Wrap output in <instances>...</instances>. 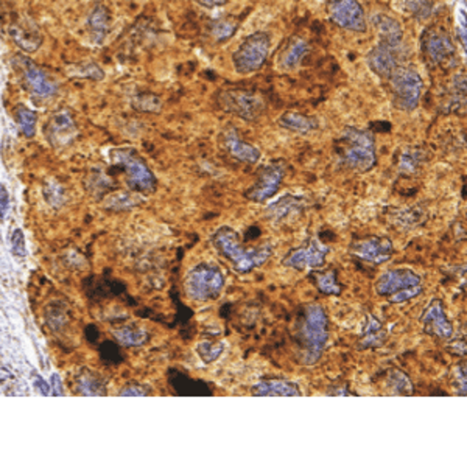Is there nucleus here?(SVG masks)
Returning a JSON list of instances; mask_svg holds the SVG:
<instances>
[{
    "mask_svg": "<svg viewBox=\"0 0 467 462\" xmlns=\"http://www.w3.org/2000/svg\"><path fill=\"white\" fill-rule=\"evenodd\" d=\"M225 350V343L220 341H201L197 345L198 357L204 361L206 364H212L220 358V355Z\"/></svg>",
    "mask_w": 467,
    "mask_h": 462,
    "instance_id": "nucleus-29",
    "label": "nucleus"
},
{
    "mask_svg": "<svg viewBox=\"0 0 467 462\" xmlns=\"http://www.w3.org/2000/svg\"><path fill=\"white\" fill-rule=\"evenodd\" d=\"M282 169L277 165H267L258 171L257 183L245 193V197L253 203H265L277 193L280 184H282Z\"/></svg>",
    "mask_w": 467,
    "mask_h": 462,
    "instance_id": "nucleus-15",
    "label": "nucleus"
},
{
    "mask_svg": "<svg viewBox=\"0 0 467 462\" xmlns=\"http://www.w3.org/2000/svg\"><path fill=\"white\" fill-rule=\"evenodd\" d=\"M372 24L379 33L380 42H388V44L393 46L402 44L404 33H402V28L396 19L386 16V14H377V16L372 18Z\"/></svg>",
    "mask_w": 467,
    "mask_h": 462,
    "instance_id": "nucleus-20",
    "label": "nucleus"
},
{
    "mask_svg": "<svg viewBox=\"0 0 467 462\" xmlns=\"http://www.w3.org/2000/svg\"><path fill=\"white\" fill-rule=\"evenodd\" d=\"M114 336H116L117 341H120L124 345H129V348H133V345H142L148 339L147 334L143 330L126 329V327L114 331Z\"/></svg>",
    "mask_w": 467,
    "mask_h": 462,
    "instance_id": "nucleus-33",
    "label": "nucleus"
},
{
    "mask_svg": "<svg viewBox=\"0 0 467 462\" xmlns=\"http://www.w3.org/2000/svg\"><path fill=\"white\" fill-rule=\"evenodd\" d=\"M450 352L458 353V355H466V341L464 339H459L458 343H454L450 345Z\"/></svg>",
    "mask_w": 467,
    "mask_h": 462,
    "instance_id": "nucleus-44",
    "label": "nucleus"
},
{
    "mask_svg": "<svg viewBox=\"0 0 467 462\" xmlns=\"http://www.w3.org/2000/svg\"><path fill=\"white\" fill-rule=\"evenodd\" d=\"M393 103L400 111L412 112L419 106L422 78L413 69L397 67L390 77Z\"/></svg>",
    "mask_w": 467,
    "mask_h": 462,
    "instance_id": "nucleus-6",
    "label": "nucleus"
},
{
    "mask_svg": "<svg viewBox=\"0 0 467 462\" xmlns=\"http://www.w3.org/2000/svg\"><path fill=\"white\" fill-rule=\"evenodd\" d=\"M199 5L206 6V8H217V6H223L228 4V0H197Z\"/></svg>",
    "mask_w": 467,
    "mask_h": 462,
    "instance_id": "nucleus-42",
    "label": "nucleus"
},
{
    "mask_svg": "<svg viewBox=\"0 0 467 462\" xmlns=\"http://www.w3.org/2000/svg\"><path fill=\"white\" fill-rule=\"evenodd\" d=\"M270 52V36L263 32L249 34L232 53L237 74L246 75L261 70Z\"/></svg>",
    "mask_w": 467,
    "mask_h": 462,
    "instance_id": "nucleus-5",
    "label": "nucleus"
},
{
    "mask_svg": "<svg viewBox=\"0 0 467 462\" xmlns=\"http://www.w3.org/2000/svg\"><path fill=\"white\" fill-rule=\"evenodd\" d=\"M386 386L393 395H412L413 386L407 375L399 369H391L386 375Z\"/></svg>",
    "mask_w": 467,
    "mask_h": 462,
    "instance_id": "nucleus-25",
    "label": "nucleus"
},
{
    "mask_svg": "<svg viewBox=\"0 0 467 462\" xmlns=\"http://www.w3.org/2000/svg\"><path fill=\"white\" fill-rule=\"evenodd\" d=\"M212 243L215 249L220 254L228 258L232 263L234 270L240 274H246L253 271L258 266H262L268 262L271 257V246L270 244H262L258 248H245L240 242L239 234L234 229L223 226L217 232L212 235Z\"/></svg>",
    "mask_w": 467,
    "mask_h": 462,
    "instance_id": "nucleus-1",
    "label": "nucleus"
},
{
    "mask_svg": "<svg viewBox=\"0 0 467 462\" xmlns=\"http://www.w3.org/2000/svg\"><path fill=\"white\" fill-rule=\"evenodd\" d=\"M33 380H34V386H36V389H38V391H39L42 395H48V394H50V386H47V383H46L44 380H42L41 377H38V375H34Z\"/></svg>",
    "mask_w": 467,
    "mask_h": 462,
    "instance_id": "nucleus-41",
    "label": "nucleus"
},
{
    "mask_svg": "<svg viewBox=\"0 0 467 462\" xmlns=\"http://www.w3.org/2000/svg\"><path fill=\"white\" fill-rule=\"evenodd\" d=\"M341 161L357 171H369L377 162L376 140L371 133L348 126L336 140Z\"/></svg>",
    "mask_w": 467,
    "mask_h": 462,
    "instance_id": "nucleus-2",
    "label": "nucleus"
},
{
    "mask_svg": "<svg viewBox=\"0 0 467 462\" xmlns=\"http://www.w3.org/2000/svg\"><path fill=\"white\" fill-rule=\"evenodd\" d=\"M256 397H301L303 391L289 380H262L251 389Z\"/></svg>",
    "mask_w": 467,
    "mask_h": 462,
    "instance_id": "nucleus-18",
    "label": "nucleus"
},
{
    "mask_svg": "<svg viewBox=\"0 0 467 462\" xmlns=\"http://www.w3.org/2000/svg\"><path fill=\"white\" fill-rule=\"evenodd\" d=\"M14 115H16V120L22 134L28 137V139L33 137L36 133V121H38V115H36V112L28 110L25 106H18L16 110H14Z\"/></svg>",
    "mask_w": 467,
    "mask_h": 462,
    "instance_id": "nucleus-26",
    "label": "nucleus"
},
{
    "mask_svg": "<svg viewBox=\"0 0 467 462\" xmlns=\"http://www.w3.org/2000/svg\"><path fill=\"white\" fill-rule=\"evenodd\" d=\"M422 50L427 60L436 66H449L455 58V47L452 44L450 36L438 28H430L423 33Z\"/></svg>",
    "mask_w": 467,
    "mask_h": 462,
    "instance_id": "nucleus-12",
    "label": "nucleus"
},
{
    "mask_svg": "<svg viewBox=\"0 0 467 462\" xmlns=\"http://www.w3.org/2000/svg\"><path fill=\"white\" fill-rule=\"evenodd\" d=\"M316 288L318 291L327 296H338L341 293V288L336 282V274L335 271H327V272H313Z\"/></svg>",
    "mask_w": 467,
    "mask_h": 462,
    "instance_id": "nucleus-28",
    "label": "nucleus"
},
{
    "mask_svg": "<svg viewBox=\"0 0 467 462\" xmlns=\"http://www.w3.org/2000/svg\"><path fill=\"white\" fill-rule=\"evenodd\" d=\"M50 383H52V386H50V389H52V394H53V395H58V397L66 395V391H64L63 381H61V378H60V375H58V374H53V375H52V378H50Z\"/></svg>",
    "mask_w": 467,
    "mask_h": 462,
    "instance_id": "nucleus-39",
    "label": "nucleus"
},
{
    "mask_svg": "<svg viewBox=\"0 0 467 462\" xmlns=\"http://www.w3.org/2000/svg\"><path fill=\"white\" fill-rule=\"evenodd\" d=\"M298 199L299 198H294V197H284L282 199H279L277 203L271 204L267 212L275 220L284 218V216H287L290 212L298 211V209H299V201Z\"/></svg>",
    "mask_w": 467,
    "mask_h": 462,
    "instance_id": "nucleus-31",
    "label": "nucleus"
},
{
    "mask_svg": "<svg viewBox=\"0 0 467 462\" xmlns=\"http://www.w3.org/2000/svg\"><path fill=\"white\" fill-rule=\"evenodd\" d=\"M308 50L310 48H308V44L304 39L296 38V36L289 39V42H287V46L284 47L282 53H280V58H279L280 67L285 70L296 69L299 66V62L303 61L305 55L308 53Z\"/></svg>",
    "mask_w": 467,
    "mask_h": 462,
    "instance_id": "nucleus-21",
    "label": "nucleus"
},
{
    "mask_svg": "<svg viewBox=\"0 0 467 462\" xmlns=\"http://www.w3.org/2000/svg\"><path fill=\"white\" fill-rule=\"evenodd\" d=\"M10 209V194L6 187L4 184H0V220H4L6 213H8Z\"/></svg>",
    "mask_w": 467,
    "mask_h": 462,
    "instance_id": "nucleus-37",
    "label": "nucleus"
},
{
    "mask_svg": "<svg viewBox=\"0 0 467 462\" xmlns=\"http://www.w3.org/2000/svg\"><path fill=\"white\" fill-rule=\"evenodd\" d=\"M416 161H418V159H416L414 156L412 154H404L400 157V170H404V171H413L414 167H416Z\"/></svg>",
    "mask_w": 467,
    "mask_h": 462,
    "instance_id": "nucleus-40",
    "label": "nucleus"
},
{
    "mask_svg": "<svg viewBox=\"0 0 467 462\" xmlns=\"http://www.w3.org/2000/svg\"><path fill=\"white\" fill-rule=\"evenodd\" d=\"M421 324L423 331L430 336L441 339H450L454 336V326H452V322L445 316L442 301L440 298H433L430 301V304L426 307L421 316Z\"/></svg>",
    "mask_w": 467,
    "mask_h": 462,
    "instance_id": "nucleus-14",
    "label": "nucleus"
},
{
    "mask_svg": "<svg viewBox=\"0 0 467 462\" xmlns=\"http://www.w3.org/2000/svg\"><path fill=\"white\" fill-rule=\"evenodd\" d=\"M159 98L154 95H140L134 100V107H138L139 111H156L159 110Z\"/></svg>",
    "mask_w": 467,
    "mask_h": 462,
    "instance_id": "nucleus-36",
    "label": "nucleus"
},
{
    "mask_svg": "<svg viewBox=\"0 0 467 462\" xmlns=\"http://www.w3.org/2000/svg\"><path fill=\"white\" fill-rule=\"evenodd\" d=\"M114 159H116V164L126 173L128 185L131 189L143 193H150L156 189V178L153 171L134 151L117 150L114 153Z\"/></svg>",
    "mask_w": 467,
    "mask_h": 462,
    "instance_id": "nucleus-8",
    "label": "nucleus"
},
{
    "mask_svg": "<svg viewBox=\"0 0 467 462\" xmlns=\"http://www.w3.org/2000/svg\"><path fill=\"white\" fill-rule=\"evenodd\" d=\"M89 32L92 39L100 44L103 42L110 32V11L103 5H96L89 16Z\"/></svg>",
    "mask_w": 467,
    "mask_h": 462,
    "instance_id": "nucleus-23",
    "label": "nucleus"
},
{
    "mask_svg": "<svg viewBox=\"0 0 467 462\" xmlns=\"http://www.w3.org/2000/svg\"><path fill=\"white\" fill-rule=\"evenodd\" d=\"M404 8L418 20H427L433 13V6L430 0H405Z\"/></svg>",
    "mask_w": 467,
    "mask_h": 462,
    "instance_id": "nucleus-32",
    "label": "nucleus"
},
{
    "mask_svg": "<svg viewBox=\"0 0 467 462\" xmlns=\"http://www.w3.org/2000/svg\"><path fill=\"white\" fill-rule=\"evenodd\" d=\"M416 285H421L419 274H416L414 271L407 268H394L382 274V276L377 279L374 288H376V293L379 296L388 298V296L404 290V288Z\"/></svg>",
    "mask_w": 467,
    "mask_h": 462,
    "instance_id": "nucleus-16",
    "label": "nucleus"
},
{
    "mask_svg": "<svg viewBox=\"0 0 467 462\" xmlns=\"http://www.w3.org/2000/svg\"><path fill=\"white\" fill-rule=\"evenodd\" d=\"M329 16L334 24L349 32L364 33L368 28L364 10L357 0H335L329 8Z\"/></svg>",
    "mask_w": 467,
    "mask_h": 462,
    "instance_id": "nucleus-11",
    "label": "nucleus"
},
{
    "mask_svg": "<svg viewBox=\"0 0 467 462\" xmlns=\"http://www.w3.org/2000/svg\"><path fill=\"white\" fill-rule=\"evenodd\" d=\"M14 66L20 72V78L32 95L38 98H50L56 93V86L44 72L27 56L18 55L14 58Z\"/></svg>",
    "mask_w": 467,
    "mask_h": 462,
    "instance_id": "nucleus-9",
    "label": "nucleus"
},
{
    "mask_svg": "<svg viewBox=\"0 0 467 462\" xmlns=\"http://www.w3.org/2000/svg\"><path fill=\"white\" fill-rule=\"evenodd\" d=\"M400 46H393L388 42H379L377 47L371 50L368 55V64L374 74L382 77V78H390L397 66V55H399Z\"/></svg>",
    "mask_w": 467,
    "mask_h": 462,
    "instance_id": "nucleus-17",
    "label": "nucleus"
},
{
    "mask_svg": "<svg viewBox=\"0 0 467 462\" xmlns=\"http://www.w3.org/2000/svg\"><path fill=\"white\" fill-rule=\"evenodd\" d=\"M349 251L355 257L366 260V262L380 265L393 257L394 246L390 238L369 237V238H358V240L352 242Z\"/></svg>",
    "mask_w": 467,
    "mask_h": 462,
    "instance_id": "nucleus-13",
    "label": "nucleus"
},
{
    "mask_svg": "<svg viewBox=\"0 0 467 462\" xmlns=\"http://www.w3.org/2000/svg\"><path fill=\"white\" fill-rule=\"evenodd\" d=\"M327 254H329V246L322 244L320 240L312 238V240H308L304 246L291 251L290 254H287L282 260V263L296 271L318 270L324 265Z\"/></svg>",
    "mask_w": 467,
    "mask_h": 462,
    "instance_id": "nucleus-10",
    "label": "nucleus"
},
{
    "mask_svg": "<svg viewBox=\"0 0 467 462\" xmlns=\"http://www.w3.org/2000/svg\"><path fill=\"white\" fill-rule=\"evenodd\" d=\"M456 377L459 380V388L463 389L461 394L466 395V366H458L456 369Z\"/></svg>",
    "mask_w": 467,
    "mask_h": 462,
    "instance_id": "nucleus-43",
    "label": "nucleus"
},
{
    "mask_svg": "<svg viewBox=\"0 0 467 462\" xmlns=\"http://www.w3.org/2000/svg\"><path fill=\"white\" fill-rule=\"evenodd\" d=\"M150 391H147L145 386L140 385H128L120 391L121 397H140V395H148Z\"/></svg>",
    "mask_w": 467,
    "mask_h": 462,
    "instance_id": "nucleus-38",
    "label": "nucleus"
},
{
    "mask_svg": "<svg viewBox=\"0 0 467 462\" xmlns=\"http://www.w3.org/2000/svg\"><path fill=\"white\" fill-rule=\"evenodd\" d=\"M421 293H422L421 285L408 286V288H404V290H400L397 293L388 296V302H391V304H404V302H408V301H412L414 298H418Z\"/></svg>",
    "mask_w": 467,
    "mask_h": 462,
    "instance_id": "nucleus-34",
    "label": "nucleus"
},
{
    "mask_svg": "<svg viewBox=\"0 0 467 462\" xmlns=\"http://www.w3.org/2000/svg\"><path fill=\"white\" fill-rule=\"evenodd\" d=\"M239 28V20L235 18H223L213 24L211 34L217 42H225L231 39Z\"/></svg>",
    "mask_w": 467,
    "mask_h": 462,
    "instance_id": "nucleus-27",
    "label": "nucleus"
},
{
    "mask_svg": "<svg viewBox=\"0 0 467 462\" xmlns=\"http://www.w3.org/2000/svg\"><path fill=\"white\" fill-rule=\"evenodd\" d=\"M225 147L228 153L239 162L256 164L261 159V151L251 143L242 140L235 131H228L225 134Z\"/></svg>",
    "mask_w": 467,
    "mask_h": 462,
    "instance_id": "nucleus-19",
    "label": "nucleus"
},
{
    "mask_svg": "<svg viewBox=\"0 0 467 462\" xmlns=\"http://www.w3.org/2000/svg\"><path fill=\"white\" fill-rule=\"evenodd\" d=\"M11 251L16 257H25L27 256V243L25 235L20 229H16L11 237Z\"/></svg>",
    "mask_w": 467,
    "mask_h": 462,
    "instance_id": "nucleus-35",
    "label": "nucleus"
},
{
    "mask_svg": "<svg viewBox=\"0 0 467 462\" xmlns=\"http://www.w3.org/2000/svg\"><path fill=\"white\" fill-rule=\"evenodd\" d=\"M329 319L320 304H312L305 308L304 322L301 327L304 345V363L313 364L320 359L322 350L329 341Z\"/></svg>",
    "mask_w": 467,
    "mask_h": 462,
    "instance_id": "nucleus-3",
    "label": "nucleus"
},
{
    "mask_svg": "<svg viewBox=\"0 0 467 462\" xmlns=\"http://www.w3.org/2000/svg\"><path fill=\"white\" fill-rule=\"evenodd\" d=\"M218 107L228 114H234L245 120H257L265 112L267 103L254 92L248 91H220L215 97Z\"/></svg>",
    "mask_w": 467,
    "mask_h": 462,
    "instance_id": "nucleus-7",
    "label": "nucleus"
},
{
    "mask_svg": "<svg viewBox=\"0 0 467 462\" xmlns=\"http://www.w3.org/2000/svg\"><path fill=\"white\" fill-rule=\"evenodd\" d=\"M225 288V276L215 263H199L187 272L185 293L197 302H209L220 298Z\"/></svg>",
    "mask_w": 467,
    "mask_h": 462,
    "instance_id": "nucleus-4",
    "label": "nucleus"
},
{
    "mask_svg": "<svg viewBox=\"0 0 467 462\" xmlns=\"http://www.w3.org/2000/svg\"><path fill=\"white\" fill-rule=\"evenodd\" d=\"M277 124H279V126L290 129V131H294V133H301V134L312 133L316 128H318V120L310 117V115H305L303 112H296V111L284 112L277 119Z\"/></svg>",
    "mask_w": 467,
    "mask_h": 462,
    "instance_id": "nucleus-22",
    "label": "nucleus"
},
{
    "mask_svg": "<svg viewBox=\"0 0 467 462\" xmlns=\"http://www.w3.org/2000/svg\"><path fill=\"white\" fill-rule=\"evenodd\" d=\"M386 334L383 331L382 324H380L379 319H376L372 315H368V324H366L362 341H360V348H379L385 343Z\"/></svg>",
    "mask_w": 467,
    "mask_h": 462,
    "instance_id": "nucleus-24",
    "label": "nucleus"
},
{
    "mask_svg": "<svg viewBox=\"0 0 467 462\" xmlns=\"http://www.w3.org/2000/svg\"><path fill=\"white\" fill-rule=\"evenodd\" d=\"M50 129H52V134L50 137H55V139H63V137L69 136V131H74V121H72L70 115L64 111L56 114L55 117L50 121Z\"/></svg>",
    "mask_w": 467,
    "mask_h": 462,
    "instance_id": "nucleus-30",
    "label": "nucleus"
}]
</instances>
